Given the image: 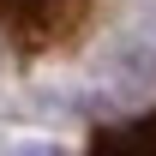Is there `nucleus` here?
I'll return each instance as SVG.
<instances>
[{"label": "nucleus", "mask_w": 156, "mask_h": 156, "mask_svg": "<svg viewBox=\"0 0 156 156\" xmlns=\"http://www.w3.org/2000/svg\"><path fill=\"white\" fill-rule=\"evenodd\" d=\"M84 12H90V0H0V36L36 54V48H54L60 36H72Z\"/></svg>", "instance_id": "obj_1"}, {"label": "nucleus", "mask_w": 156, "mask_h": 156, "mask_svg": "<svg viewBox=\"0 0 156 156\" xmlns=\"http://www.w3.org/2000/svg\"><path fill=\"white\" fill-rule=\"evenodd\" d=\"M84 156H156V114L102 126V132L90 138V150H84Z\"/></svg>", "instance_id": "obj_2"}, {"label": "nucleus", "mask_w": 156, "mask_h": 156, "mask_svg": "<svg viewBox=\"0 0 156 156\" xmlns=\"http://www.w3.org/2000/svg\"><path fill=\"white\" fill-rule=\"evenodd\" d=\"M18 156H54V144H24Z\"/></svg>", "instance_id": "obj_3"}]
</instances>
